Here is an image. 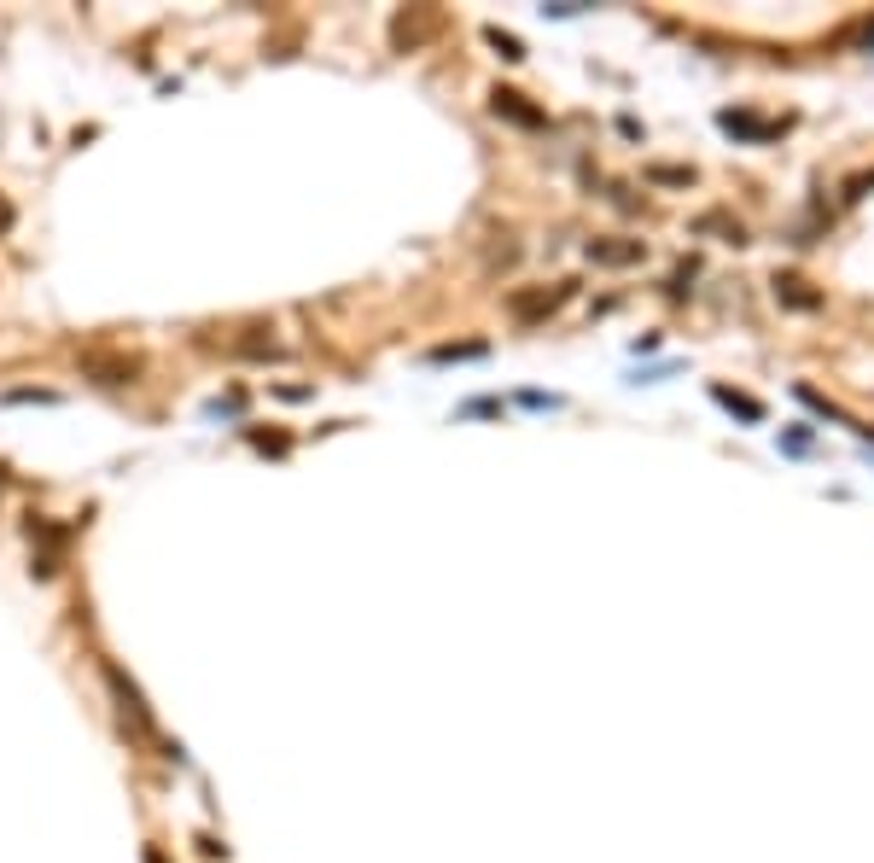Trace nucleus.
<instances>
[{
    "label": "nucleus",
    "mask_w": 874,
    "mask_h": 863,
    "mask_svg": "<svg viewBox=\"0 0 874 863\" xmlns=\"http://www.w3.org/2000/svg\"><path fill=\"white\" fill-rule=\"evenodd\" d=\"M100 671H105V689H111V700H117V712H123V724L135 729V735H158V724H152V706H146V694L129 683V671H123L117 659H105Z\"/></svg>",
    "instance_id": "nucleus-1"
},
{
    "label": "nucleus",
    "mask_w": 874,
    "mask_h": 863,
    "mask_svg": "<svg viewBox=\"0 0 874 863\" xmlns=\"http://www.w3.org/2000/svg\"><path fill=\"white\" fill-rule=\"evenodd\" d=\"M566 298H572V286H554V292H513V298H507V310L519 315V321H537V315L560 310Z\"/></svg>",
    "instance_id": "nucleus-2"
},
{
    "label": "nucleus",
    "mask_w": 874,
    "mask_h": 863,
    "mask_svg": "<svg viewBox=\"0 0 874 863\" xmlns=\"http://www.w3.org/2000/svg\"><path fill=\"white\" fill-rule=\"evenodd\" d=\"M82 368L94 374L100 385H129L140 374V362L135 356H82Z\"/></svg>",
    "instance_id": "nucleus-3"
},
{
    "label": "nucleus",
    "mask_w": 874,
    "mask_h": 863,
    "mask_svg": "<svg viewBox=\"0 0 874 863\" xmlns=\"http://www.w3.org/2000/svg\"><path fill=\"white\" fill-rule=\"evenodd\" d=\"M496 117H513L519 129H542V111L525 105V94H513V88H496Z\"/></svg>",
    "instance_id": "nucleus-4"
},
{
    "label": "nucleus",
    "mask_w": 874,
    "mask_h": 863,
    "mask_svg": "<svg viewBox=\"0 0 874 863\" xmlns=\"http://www.w3.org/2000/svg\"><path fill=\"white\" fill-rule=\"evenodd\" d=\"M589 257H595V263H612V269H624V263H641V240H630V245L589 240Z\"/></svg>",
    "instance_id": "nucleus-5"
},
{
    "label": "nucleus",
    "mask_w": 874,
    "mask_h": 863,
    "mask_svg": "<svg viewBox=\"0 0 874 863\" xmlns=\"http://www.w3.org/2000/svg\"><path fill=\"white\" fill-rule=\"evenodd\" d=\"M723 129L729 135H746V140H770L775 123H758V117H746V111H723Z\"/></svg>",
    "instance_id": "nucleus-6"
},
{
    "label": "nucleus",
    "mask_w": 874,
    "mask_h": 863,
    "mask_svg": "<svg viewBox=\"0 0 874 863\" xmlns=\"http://www.w3.org/2000/svg\"><path fill=\"white\" fill-rule=\"evenodd\" d=\"M717 403H723V409H735V415H746V420H764V409H758L752 397H735V391H717Z\"/></svg>",
    "instance_id": "nucleus-7"
},
{
    "label": "nucleus",
    "mask_w": 874,
    "mask_h": 863,
    "mask_svg": "<svg viewBox=\"0 0 874 863\" xmlns=\"http://www.w3.org/2000/svg\"><path fill=\"white\" fill-rule=\"evenodd\" d=\"M490 47H496L502 59H525V47H519V35H502V30H490Z\"/></svg>",
    "instance_id": "nucleus-8"
},
{
    "label": "nucleus",
    "mask_w": 874,
    "mask_h": 863,
    "mask_svg": "<svg viewBox=\"0 0 874 863\" xmlns=\"http://www.w3.org/2000/svg\"><path fill=\"white\" fill-rule=\"evenodd\" d=\"M437 362H455V356H484V345H437Z\"/></svg>",
    "instance_id": "nucleus-9"
},
{
    "label": "nucleus",
    "mask_w": 874,
    "mask_h": 863,
    "mask_svg": "<svg viewBox=\"0 0 874 863\" xmlns=\"http://www.w3.org/2000/svg\"><path fill=\"white\" fill-rule=\"evenodd\" d=\"M0 228H12V205L6 199H0Z\"/></svg>",
    "instance_id": "nucleus-10"
},
{
    "label": "nucleus",
    "mask_w": 874,
    "mask_h": 863,
    "mask_svg": "<svg viewBox=\"0 0 874 863\" xmlns=\"http://www.w3.org/2000/svg\"><path fill=\"white\" fill-rule=\"evenodd\" d=\"M146 863H164V858H158V852H146Z\"/></svg>",
    "instance_id": "nucleus-11"
}]
</instances>
